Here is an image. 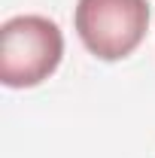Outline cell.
<instances>
[{"label":"cell","instance_id":"1","mask_svg":"<svg viewBox=\"0 0 155 158\" xmlns=\"http://www.w3.org/2000/svg\"><path fill=\"white\" fill-rule=\"evenodd\" d=\"M64 58V34L46 15H15L0 27V82L34 88L52 76Z\"/></svg>","mask_w":155,"mask_h":158},{"label":"cell","instance_id":"2","mask_svg":"<svg viewBox=\"0 0 155 158\" xmlns=\"http://www.w3.org/2000/svg\"><path fill=\"white\" fill-rule=\"evenodd\" d=\"M82 46L100 61H122L134 55L149 31L146 0H79L73 12Z\"/></svg>","mask_w":155,"mask_h":158}]
</instances>
